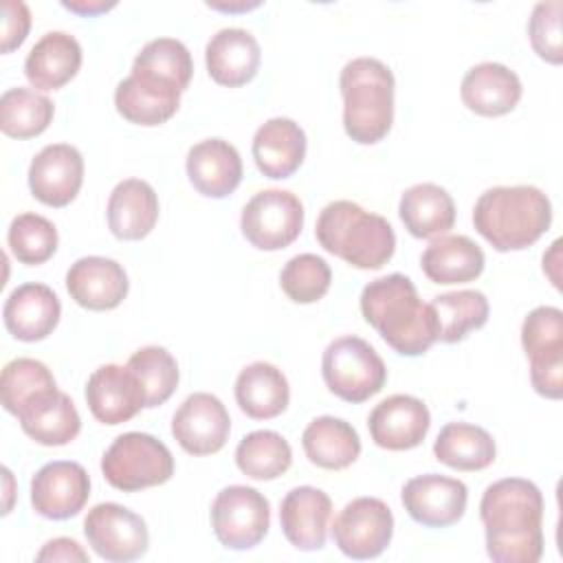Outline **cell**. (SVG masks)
<instances>
[{
  "instance_id": "cell-1",
  "label": "cell",
  "mask_w": 563,
  "mask_h": 563,
  "mask_svg": "<svg viewBox=\"0 0 563 563\" xmlns=\"http://www.w3.org/2000/svg\"><path fill=\"white\" fill-rule=\"evenodd\" d=\"M486 552L497 563H537L543 554V495L523 477L486 486L479 501Z\"/></svg>"
},
{
  "instance_id": "cell-2",
  "label": "cell",
  "mask_w": 563,
  "mask_h": 563,
  "mask_svg": "<svg viewBox=\"0 0 563 563\" xmlns=\"http://www.w3.org/2000/svg\"><path fill=\"white\" fill-rule=\"evenodd\" d=\"M363 319L402 356H420L438 341L435 317L402 273L372 279L361 292Z\"/></svg>"
},
{
  "instance_id": "cell-3",
  "label": "cell",
  "mask_w": 563,
  "mask_h": 563,
  "mask_svg": "<svg viewBox=\"0 0 563 563\" xmlns=\"http://www.w3.org/2000/svg\"><path fill=\"white\" fill-rule=\"evenodd\" d=\"M473 224L495 251H521L550 229L552 205L534 185H499L477 198Z\"/></svg>"
},
{
  "instance_id": "cell-4",
  "label": "cell",
  "mask_w": 563,
  "mask_h": 563,
  "mask_svg": "<svg viewBox=\"0 0 563 563\" xmlns=\"http://www.w3.org/2000/svg\"><path fill=\"white\" fill-rule=\"evenodd\" d=\"M314 238L323 251L361 271L383 268L396 251L391 224L352 200L328 202L319 211Z\"/></svg>"
},
{
  "instance_id": "cell-5",
  "label": "cell",
  "mask_w": 563,
  "mask_h": 563,
  "mask_svg": "<svg viewBox=\"0 0 563 563\" xmlns=\"http://www.w3.org/2000/svg\"><path fill=\"white\" fill-rule=\"evenodd\" d=\"M343 128L358 145H374L394 123V73L376 57H354L339 75Z\"/></svg>"
},
{
  "instance_id": "cell-6",
  "label": "cell",
  "mask_w": 563,
  "mask_h": 563,
  "mask_svg": "<svg viewBox=\"0 0 563 563\" xmlns=\"http://www.w3.org/2000/svg\"><path fill=\"white\" fill-rule=\"evenodd\" d=\"M101 473L117 490L134 493L169 482L174 475V455L158 438L143 431H128L117 435L106 449Z\"/></svg>"
},
{
  "instance_id": "cell-7",
  "label": "cell",
  "mask_w": 563,
  "mask_h": 563,
  "mask_svg": "<svg viewBox=\"0 0 563 563\" xmlns=\"http://www.w3.org/2000/svg\"><path fill=\"white\" fill-rule=\"evenodd\" d=\"M321 374L336 398L354 405L376 396L387 380V367L380 354L354 334L328 343L321 358Z\"/></svg>"
},
{
  "instance_id": "cell-8",
  "label": "cell",
  "mask_w": 563,
  "mask_h": 563,
  "mask_svg": "<svg viewBox=\"0 0 563 563\" xmlns=\"http://www.w3.org/2000/svg\"><path fill=\"white\" fill-rule=\"evenodd\" d=\"M211 528L227 550H251L271 528V504L253 486H227L211 504Z\"/></svg>"
},
{
  "instance_id": "cell-9",
  "label": "cell",
  "mask_w": 563,
  "mask_h": 563,
  "mask_svg": "<svg viewBox=\"0 0 563 563\" xmlns=\"http://www.w3.org/2000/svg\"><path fill=\"white\" fill-rule=\"evenodd\" d=\"M240 229L255 249L282 251L303 229V205L288 189H262L244 205Z\"/></svg>"
},
{
  "instance_id": "cell-10",
  "label": "cell",
  "mask_w": 563,
  "mask_h": 563,
  "mask_svg": "<svg viewBox=\"0 0 563 563\" xmlns=\"http://www.w3.org/2000/svg\"><path fill=\"white\" fill-rule=\"evenodd\" d=\"M84 534L88 545L101 559L112 563L136 561L150 545L145 519L114 501H103L88 510L84 519Z\"/></svg>"
},
{
  "instance_id": "cell-11",
  "label": "cell",
  "mask_w": 563,
  "mask_h": 563,
  "mask_svg": "<svg viewBox=\"0 0 563 563\" xmlns=\"http://www.w3.org/2000/svg\"><path fill=\"white\" fill-rule=\"evenodd\" d=\"M394 537V515L378 497H356L334 517V545L350 559H376Z\"/></svg>"
},
{
  "instance_id": "cell-12",
  "label": "cell",
  "mask_w": 563,
  "mask_h": 563,
  "mask_svg": "<svg viewBox=\"0 0 563 563\" xmlns=\"http://www.w3.org/2000/svg\"><path fill=\"white\" fill-rule=\"evenodd\" d=\"M231 431V418L222 400L207 391L187 396L172 418V435L189 455L218 453Z\"/></svg>"
},
{
  "instance_id": "cell-13",
  "label": "cell",
  "mask_w": 563,
  "mask_h": 563,
  "mask_svg": "<svg viewBox=\"0 0 563 563\" xmlns=\"http://www.w3.org/2000/svg\"><path fill=\"white\" fill-rule=\"evenodd\" d=\"M90 497V477L79 462L55 460L31 479V506L37 515L62 521L79 515Z\"/></svg>"
},
{
  "instance_id": "cell-14",
  "label": "cell",
  "mask_w": 563,
  "mask_h": 563,
  "mask_svg": "<svg viewBox=\"0 0 563 563\" xmlns=\"http://www.w3.org/2000/svg\"><path fill=\"white\" fill-rule=\"evenodd\" d=\"M402 506L407 515L427 528H446L457 523L468 504V488L462 479L424 473L402 486Z\"/></svg>"
},
{
  "instance_id": "cell-15",
  "label": "cell",
  "mask_w": 563,
  "mask_h": 563,
  "mask_svg": "<svg viewBox=\"0 0 563 563\" xmlns=\"http://www.w3.org/2000/svg\"><path fill=\"white\" fill-rule=\"evenodd\" d=\"M84 183V158L75 145L53 143L42 147L29 165V189L48 207L70 205Z\"/></svg>"
},
{
  "instance_id": "cell-16",
  "label": "cell",
  "mask_w": 563,
  "mask_h": 563,
  "mask_svg": "<svg viewBox=\"0 0 563 563\" xmlns=\"http://www.w3.org/2000/svg\"><path fill=\"white\" fill-rule=\"evenodd\" d=\"M431 413L427 405L409 394H394L380 400L369 418L367 429L376 446L387 451H409L427 438Z\"/></svg>"
},
{
  "instance_id": "cell-17",
  "label": "cell",
  "mask_w": 563,
  "mask_h": 563,
  "mask_svg": "<svg viewBox=\"0 0 563 563\" xmlns=\"http://www.w3.org/2000/svg\"><path fill=\"white\" fill-rule=\"evenodd\" d=\"M86 402L101 424H121L145 407V396L128 365L108 363L88 376Z\"/></svg>"
},
{
  "instance_id": "cell-18",
  "label": "cell",
  "mask_w": 563,
  "mask_h": 563,
  "mask_svg": "<svg viewBox=\"0 0 563 563\" xmlns=\"http://www.w3.org/2000/svg\"><path fill=\"white\" fill-rule=\"evenodd\" d=\"M66 288L75 303L86 310H112L117 308L130 288L128 275L117 260L88 255L70 264L66 273Z\"/></svg>"
},
{
  "instance_id": "cell-19",
  "label": "cell",
  "mask_w": 563,
  "mask_h": 563,
  "mask_svg": "<svg viewBox=\"0 0 563 563\" xmlns=\"http://www.w3.org/2000/svg\"><path fill=\"white\" fill-rule=\"evenodd\" d=\"M332 499L314 486H295L286 493L279 506L282 532L290 545L303 552H314L325 545Z\"/></svg>"
},
{
  "instance_id": "cell-20",
  "label": "cell",
  "mask_w": 563,
  "mask_h": 563,
  "mask_svg": "<svg viewBox=\"0 0 563 563\" xmlns=\"http://www.w3.org/2000/svg\"><path fill=\"white\" fill-rule=\"evenodd\" d=\"M62 303L53 288L37 282H26L11 290L4 301L2 319L11 336L24 343L46 339L59 323Z\"/></svg>"
},
{
  "instance_id": "cell-21",
  "label": "cell",
  "mask_w": 563,
  "mask_h": 563,
  "mask_svg": "<svg viewBox=\"0 0 563 563\" xmlns=\"http://www.w3.org/2000/svg\"><path fill=\"white\" fill-rule=\"evenodd\" d=\"M187 176L194 189L207 198L231 196L242 180V158L224 139H205L187 152Z\"/></svg>"
},
{
  "instance_id": "cell-22",
  "label": "cell",
  "mask_w": 563,
  "mask_h": 563,
  "mask_svg": "<svg viewBox=\"0 0 563 563\" xmlns=\"http://www.w3.org/2000/svg\"><path fill=\"white\" fill-rule=\"evenodd\" d=\"M521 79L499 62H482L466 70L460 86L464 106L479 117H501L521 99Z\"/></svg>"
},
{
  "instance_id": "cell-23",
  "label": "cell",
  "mask_w": 563,
  "mask_h": 563,
  "mask_svg": "<svg viewBox=\"0 0 563 563\" xmlns=\"http://www.w3.org/2000/svg\"><path fill=\"white\" fill-rule=\"evenodd\" d=\"M205 62L209 77L216 84L240 88L257 75L262 51L253 33L246 29L229 26L211 35L205 48Z\"/></svg>"
},
{
  "instance_id": "cell-24",
  "label": "cell",
  "mask_w": 563,
  "mask_h": 563,
  "mask_svg": "<svg viewBox=\"0 0 563 563\" xmlns=\"http://www.w3.org/2000/svg\"><path fill=\"white\" fill-rule=\"evenodd\" d=\"M306 145V132L299 123L288 117H273L253 136V158L266 178L282 180L301 167Z\"/></svg>"
},
{
  "instance_id": "cell-25",
  "label": "cell",
  "mask_w": 563,
  "mask_h": 563,
  "mask_svg": "<svg viewBox=\"0 0 563 563\" xmlns=\"http://www.w3.org/2000/svg\"><path fill=\"white\" fill-rule=\"evenodd\" d=\"M81 68V46L66 31L44 33L24 59V75L35 90H59Z\"/></svg>"
},
{
  "instance_id": "cell-26",
  "label": "cell",
  "mask_w": 563,
  "mask_h": 563,
  "mask_svg": "<svg viewBox=\"0 0 563 563\" xmlns=\"http://www.w3.org/2000/svg\"><path fill=\"white\" fill-rule=\"evenodd\" d=\"M22 431L37 444L64 446L81 431V418L68 394L51 389L22 407L15 416Z\"/></svg>"
},
{
  "instance_id": "cell-27",
  "label": "cell",
  "mask_w": 563,
  "mask_h": 563,
  "mask_svg": "<svg viewBox=\"0 0 563 563\" xmlns=\"http://www.w3.org/2000/svg\"><path fill=\"white\" fill-rule=\"evenodd\" d=\"M106 216L114 238L141 240L158 220V196L147 180L125 178L110 191Z\"/></svg>"
},
{
  "instance_id": "cell-28",
  "label": "cell",
  "mask_w": 563,
  "mask_h": 563,
  "mask_svg": "<svg viewBox=\"0 0 563 563\" xmlns=\"http://www.w3.org/2000/svg\"><path fill=\"white\" fill-rule=\"evenodd\" d=\"M194 73V62L189 48L176 37H156L147 42L132 62V77L139 81L167 90H187Z\"/></svg>"
},
{
  "instance_id": "cell-29",
  "label": "cell",
  "mask_w": 563,
  "mask_h": 563,
  "mask_svg": "<svg viewBox=\"0 0 563 563\" xmlns=\"http://www.w3.org/2000/svg\"><path fill=\"white\" fill-rule=\"evenodd\" d=\"M484 251L468 235H438L420 257L422 273L433 284H466L482 275Z\"/></svg>"
},
{
  "instance_id": "cell-30",
  "label": "cell",
  "mask_w": 563,
  "mask_h": 563,
  "mask_svg": "<svg viewBox=\"0 0 563 563\" xmlns=\"http://www.w3.org/2000/svg\"><path fill=\"white\" fill-rule=\"evenodd\" d=\"M290 387L279 367L266 361L246 365L235 378V402L253 420H271L286 411Z\"/></svg>"
},
{
  "instance_id": "cell-31",
  "label": "cell",
  "mask_w": 563,
  "mask_h": 563,
  "mask_svg": "<svg viewBox=\"0 0 563 563\" xmlns=\"http://www.w3.org/2000/svg\"><path fill=\"white\" fill-rule=\"evenodd\" d=\"M306 457L325 471H343L361 455V438L343 418L319 416L301 433Z\"/></svg>"
},
{
  "instance_id": "cell-32",
  "label": "cell",
  "mask_w": 563,
  "mask_h": 563,
  "mask_svg": "<svg viewBox=\"0 0 563 563\" xmlns=\"http://www.w3.org/2000/svg\"><path fill=\"white\" fill-rule=\"evenodd\" d=\"M398 216L413 238H438L455 224V202L435 183H418L400 196Z\"/></svg>"
},
{
  "instance_id": "cell-33",
  "label": "cell",
  "mask_w": 563,
  "mask_h": 563,
  "mask_svg": "<svg viewBox=\"0 0 563 563\" xmlns=\"http://www.w3.org/2000/svg\"><path fill=\"white\" fill-rule=\"evenodd\" d=\"M495 453L493 435L468 422H446L433 442L435 460L455 471L488 468L495 462Z\"/></svg>"
},
{
  "instance_id": "cell-34",
  "label": "cell",
  "mask_w": 563,
  "mask_h": 563,
  "mask_svg": "<svg viewBox=\"0 0 563 563\" xmlns=\"http://www.w3.org/2000/svg\"><path fill=\"white\" fill-rule=\"evenodd\" d=\"M435 328H438V341L442 343H457L466 339L471 330H479L488 321V299L479 290H451L435 295L429 301Z\"/></svg>"
},
{
  "instance_id": "cell-35",
  "label": "cell",
  "mask_w": 563,
  "mask_h": 563,
  "mask_svg": "<svg viewBox=\"0 0 563 563\" xmlns=\"http://www.w3.org/2000/svg\"><path fill=\"white\" fill-rule=\"evenodd\" d=\"M235 464L246 477L268 482L290 468L292 449L277 431H251L235 446Z\"/></svg>"
},
{
  "instance_id": "cell-36",
  "label": "cell",
  "mask_w": 563,
  "mask_h": 563,
  "mask_svg": "<svg viewBox=\"0 0 563 563\" xmlns=\"http://www.w3.org/2000/svg\"><path fill=\"white\" fill-rule=\"evenodd\" d=\"M114 106L117 112L130 123L161 125L176 114L180 106V95L147 86L130 75L119 81L114 90Z\"/></svg>"
},
{
  "instance_id": "cell-37",
  "label": "cell",
  "mask_w": 563,
  "mask_h": 563,
  "mask_svg": "<svg viewBox=\"0 0 563 563\" xmlns=\"http://www.w3.org/2000/svg\"><path fill=\"white\" fill-rule=\"evenodd\" d=\"M55 114L48 97L31 88H9L0 97V128L11 139H33L42 134Z\"/></svg>"
},
{
  "instance_id": "cell-38",
  "label": "cell",
  "mask_w": 563,
  "mask_h": 563,
  "mask_svg": "<svg viewBox=\"0 0 563 563\" xmlns=\"http://www.w3.org/2000/svg\"><path fill=\"white\" fill-rule=\"evenodd\" d=\"M57 389L53 372L37 358L20 356L13 358L4 365L2 376H0V396H2V407L11 413L18 416L22 407L40 398L42 394Z\"/></svg>"
},
{
  "instance_id": "cell-39",
  "label": "cell",
  "mask_w": 563,
  "mask_h": 563,
  "mask_svg": "<svg viewBox=\"0 0 563 563\" xmlns=\"http://www.w3.org/2000/svg\"><path fill=\"white\" fill-rule=\"evenodd\" d=\"M128 367L136 376L143 396H145V407H158L163 405L178 385V363L176 358L161 345H145L136 350Z\"/></svg>"
},
{
  "instance_id": "cell-40",
  "label": "cell",
  "mask_w": 563,
  "mask_h": 563,
  "mask_svg": "<svg viewBox=\"0 0 563 563\" xmlns=\"http://www.w3.org/2000/svg\"><path fill=\"white\" fill-rule=\"evenodd\" d=\"M7 242L20 264L37 266L57 251V229L48 218L26 211L11 220Z\"/></svg>"
},
{
  "instance_id": "cell-41",
  "label": "cell",
  "mask_w": 563,
  "mask_h": 563,
  "mask_svg": "<svg viewBox=\"0 0 563 563\" xmlns=\"http://www.w3.org/2000/svg\"><path fill=\"white\" fill-rule=\"evenodd\" d=\"M330 284L332 271L328 262L314 253H299L290 257L279 273V286L295 303L319 301L330 290Z\"/></svg>"
},
{
  "instance_id": "cell-42",
  "label": "cell",
  "mask_w": 563,
  "mask_h": 563,
  "mask_svg": "<svg viewBox=\"0 0 563 563\" xmlns=\"http://www.w3.org/2000/svg\"><path fill=\"white\" fill-rule=\"evenodd\" d=\"M561 0H548L539 2L532 9V15L528 20V37L534 48V53L550 62L561 64L563 62V42H561Z\"/></svg>"
},
{
  "instance_id": "cell-43",
  "label": "cell",
  "mask_w": 563,
  "mask_h": 563,
  "mask_svg": "<svg viewBox=\"0 0 563 563\" xmlns=\"http://www.w3.org/2000/svg\"><path fill=\"white\" fill-rule=\"evenodd\" d=\"M521 345L528 356L563 347V312L554 306H539L521 323Z\"/></svg>"
},
{
  "instance_id": "cell-44",
  "label": "cell",
  "mask_w": 563,
  "mask_h": 563,
  "mask_svg": "<svg viewBox=\"0 0 563 563\" xmlns=\"http://www.w3.org/2000/svg\"><path fill=\"white\" fill-rule=\"evenodd\" d=\"M528 358L534 391L550 400H559L563 396V347L539 352Z\"/></svg>"
},
{
  "instance_id": "cell-45",
  "label": "cell",
  "mask_w": 563,
  "mask_h": 563,
  "mask_svg": "<svg viewBox=\"0 0 563 563\" xmlns=\"http://www.w3.org/2000/svg\"><path fill=\"white\" fill-rule=\"evenodd\" d=\"M2 15V53H11L29 35L31 11L22 0H4Z\"/></svg>"
},
{
  "instance_id": "cell-46",
  "label": "cell",
  "mask_w": 563,
  "mask_h": 563,
  "mask_svg": "<svg viewBox=\"0 0 563 563\" xmlns=\"http://www.w3.org/2000/svg\"><path fill=\"white\" fill-rule=\"evenodd\" d=\"M35 561H88V552L70 537H57L42 545Z\"/></svg>"
},
{
  "instance_id": "cell-47",
  "label": "cell",
  "mask_w": 563,
  "mask_h": 563,
  "mask_svg": "<svg viewBox=\"0 0 563 563\" xmlns=\"http://www.w3.org/2000/svg\"><path fill=\"white\" fill-rule=\"evenodd\" d=\"M117 2H106V0H64L62 7L73 11V13H79V15H99V13H106L114 7Z\"/></svg>"
},
{
  "instance_id": "cell-48",
  "label": "cell",
  "mask_w": 563,
  "mask_h": 563,
  "mask_svg": "<svg viewBox=\"0 0 563 563\" xmlns=\"http://www.w3.org/2000/svg\"><path fill=\"white\" fill-rule=\"evenodd\" d=\"M559 249H561V240H554V242H552V246H550V251H548V253H543V273H548L550 282H552L556 288H561L559 275L554 273V268H559V262H561V257H559Z\"/></svg>"
},
{
  "instance_id": "cell-49",
  "label": "cell",
  "mask_w": 563,
  "mask_h": 563,
  "mask_svg": "<svg viewBox=\"0 0 563 563\" xmlns=\"http://www.w3.org/2000/svg\"><path fill=\"white\" fill-rule=\"evenodd\" d=\"M260 2H240V4H218V2H209V7L220 9V11H249L253 7H257Z\"/></svg>"
}]
</instances>
